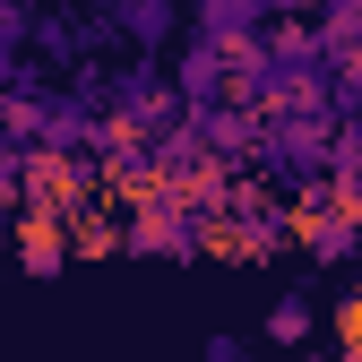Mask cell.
Listing matches in <instances>:
<instances>
[{"label":"cell","instance_id":"1","mask_svg":"<svg viewBox=\"0 0 362 362\" xmlns=\"http://www.w3.org/2000/svg\"><path fill=\"white\" fill-rule=\"evenodd\" d=\"M18 259H26V267H35V276H52V267H61V259H69V224H61V216H52V207H35V216H26V224H18Z\"/></svg>","mask_w":362,"mask_h":362},{"label":"cell","instance_id":"2","mask_svg":"<svg viewBox=\"0 0 362 362\" xmlns=\"http://www.w3.org/2000/svg\"><path fill=\"white\" fill-rule=\"evenodd\" d=\"M293 233L310 242V259H345V250L362 242V224H354L345 207H302V216H293Z\"/></svg>","mask_w":362,"mask_h":362},{"label":"cell","instance_id":"3","mask_svg":"<svg viewBox=\"0 0 362 362\" xmlns=\"http://www.w3.org/2000/svg\"><path fill=\"white\" fill-rule=\"evenodd\" d=\"M26 199L61 216V207H78V199H86V181H78V164H69V156H35V164H26Z\"/></svg>","mask_w":362,"mask_h":362},{"label":"cell","instance_id":"4","mask_svg":"<svg viewBox=\"0 0 362 362\" xmlns=\"http://www.w3.org/2000/svg\"><path fill=\"white\" fill-rule=\"evenodd\" d=\"M337 354L345 362H362V285L345 293V310H337Z\"/></svg>","mask_w":362,"mask_h":362},{"label":"cell","instance_id":"5","mask_svg":"<svg viewBox=\"0 0 362 362\" xmlns=\"http://www.w3.org/2000/svg\"><path fill=\"white\" fill-rule=\"evenodd\" d=\"M267 337L302 345V337H310V302H276V320H267Z\"/></svg>","mask_w":362,"mask_h":362}]
</instances>
